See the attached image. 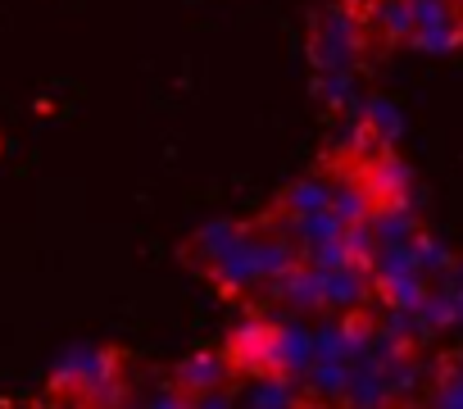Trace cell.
Listing matches in <instances>:
<instances>
[{"instance_id": "cell-6", "label": "cell", "mask_w": 463, "mask_h": 409, "mask_svg": "<svg viewBox=\"0 0 463 409\" xmlns=\"http://www.w3.org/2000/svg\"><path fill=\"white\" fill-rule=\"evenodd\" d=\"M350 5H364V0H350Z\"/></svg>"}, {"instance_id": "cell-4", "label": "cell", "mask_w": 463, "mask_h": 409, "mask_svg": "<svg viewBox=\"0 0 463 409\" xmlns=\"http://www.w3.org/2000/svg\"><path fill=\"white\" fill-rule=\"evenodd\" d=\"M264 210L278 214V219H287V224H300V219H309V214L332 210V173H327V164L318 159L309 173H300L296 182H287V186L264 204Z\"/></svg>"}, {"instance_id": "cell-3", "label": "cell", "mask_w": 463, "mask_h": 409, "mask_svg": "<svg viewBox=\"0 0 463 409\" xmlns=\"http://www.w3.org/2000/svg\"><path fill=\"white\" fill-rule=\"evenodd\" d=\"M409 51H422V55L463 51V0H413Z\"/></svg>"}, {"instance_id": "cell-1", "label": "cell", "mask_w": 463, "mask_h": 409, "mask_svg": "<svg viewBox=\"0 0 463 409\" xmlns=\"http://www.w3.org/2000/svg\"><path fill=\"white\" fill-rule=\"evenodd\" d=\"M137 364L118 346H78L46 373L51 404H132Z\"/></svg>"}, {"instance_id": "cell-2", "label": "cell", "mask_w": 463, "mask_h": 409, "mask_svg": "<svg viewBox=\"0 0 463 409\" xmlns=\"http://www.w3.org/2000/svg\"><path fill=\"white\" fill-rule=\"evenodd\" d=\"M168 382H173V395L177 404H237V364H232V355L218 346H204V350H191L186 359H177L168 368Z\"/></svg>"}, {"instance_id": "cell-5", "label": "cell", "mask_w": 463, "mask_h": 409, "mask_svg": "<svg viewBox=\"0 0 463 409\" xmlns=\"http://www.w3.org/2000/svg\"><path fill=\"white\" fill-rule=\"evenodd\" d=\"M431 404H463V350H449L431 364V377H427V395Z\"/></svg>"}]
</instances>
